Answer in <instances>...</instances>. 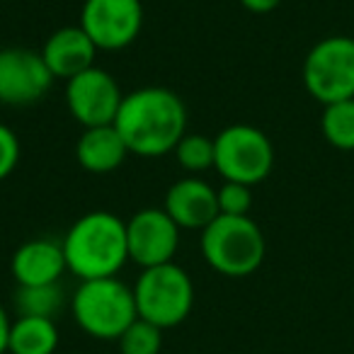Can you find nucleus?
<instances>
[{"mask_svg":"<svg viewBox=\"0 0 354 354\" xmlns=\"http://www.w3.org/2000/svg\"><path fill=\"white\" fill-rule=\"evenodd\" d=\"M59 347V328L54 318L17 315L10 325L8 352L10 354H54Z\"/></svg>","mask_w":354,"mask_h":354,"instance_id":"obj_16","label":"nucleus"},{"mask_svg":"<svg viewBox=\"0 0 354 354\" xmlns=\"http://www.w3.org/2000/svg\"><path fill=\"white\" fill-rule=\"evenodd\" d=\"M129 156V148L124 143L122 133L109 127H93L83 129L78 143H75V160L83 170L93 175H107L114 172Z\"/></svg>","mask_w":354,"mask_h":354,"instance_id":"obj_15","label":"nucleus"},{"mask_svg":"<svg viewBox=\"0 0 354 354\" xmlns=\"http://www.w3.org/2000/svg\"><path fill=\"white\" fill-rule=\"evenodd\" d=\"M320 131L337 151H354V97L323 107Z\"/></svg>","mask_w":354,"mask_h":354,"instance_id":"obj_18","label":"nucleus"},{"mask_svg":"<svg viewBox=\"0 0 354 354\" xmlns=\"http://www.w3.org/2000/svg\"><path fill=\"white\" fill-rule=\"evenodd\" d=\"M119 342V354H160L162 347V330L156 328L148 320L136 318L122 333Z\"/></svg>","mask_w":354,"mask_h":354,"instance_id":"obj_20","label":"nucleus"},{"mask_svg":"<svg viewBox=\"0 0 354 354\" xmlns=\"http://www.w3.org/2000/svg\"><path fill=\"white\" fill-rule=\"evenodd\" d=\"M124 93L112 73L100 66L66 80V107L83 129L109 127L122 107Z\"/></svg>","mask_w":354,"mask_h":354,"instance_id":"obj_9","label":"nucleus"},{"mask_svg":"<svg viewBox=\"0 0 354 354\" xmlns=\"http://www.w3.org/2000/svg\"><path fill=\"white\" fill-rule=\"evenodd\" d=\"M39 54L56 80H71L78 73H83V71L93 68L97 46L90 41L83 27L73 25L51 32Z\"/></svg>","mask_w":354,"mask_h":354,"instance_id":"obj_14","label":"nucleus"},{"mask_svg":"<svg viewBox=\"0 0 354 354\" xmlns=\"http://www.w3.org/2000/svg\"><path fill=\"white\" fill-rule=\"evenodd\" d=\"M10 315H8L6 306L0 304V354H6L8 352V337H10Z\"/></svg>","mask_w":354,"mask_h":354,"instance_id":"obj_24","label":"nucleus"},{"mask_svg":"<svg viewBox=\"0 0 354 354\" xmlns=\"http://www.w3.org/2000/svg\"><path fill=\"white\" fill-rule=\"evenodd\" d=\"M54 80L39 51L22 46L0 49V104L27 107L39 102L46 97Z\"/></svg>","mask_w":354,"mask_h":354,"instance_id":"obj_10","label":"nucleus"},{"mask_svg":"<svg viewBox=\"0 0 354 354\" xmlns=\"http://www.w3.org/2000/svg\"><path fill=\"white\" fill-rule=\"evenodd\" d=\"M304 85L320 104L354 97V39L333 35L310 46L304 59Z\"/></svg>","mask_w":354,"mask_h":354,"instance_id":"obj_7","label":"nucleus"},{"mask_svg":"<svg viewBox=\"0 0 354 354\" xmlns=\"http://www.w3.org/2000/svg\"><path fill=\"white\" fill-rule=\"evenodd\" d=\"M114 129L122 133L129 153L138 158H162L175 151L187 133V107L167 88H138L124 95Z\"/></svg>","mask_w":354,"mask_h":354,"instance_id":"obj_1","label":"nucleus"},{"mask_svg":"<svg viewBox=\"0 0 354 354\" xmlns=\"http://www.w3.org/2000/svg\"><path fill=\"white\" fill-rule=\"evenodd\" d=\"M12 304H15L17 315H27V318H56V313L64 308V289H61V284L17 286Z\"/></svg>","mask_w":354,"mask_h":354,"instance_id":"obj_17","label":"nucleus"},{"mask_svg":"<svg viewBox=\"0 0 354 354\" xmlns=\"http://www.w3.org/2000/svg\"><path fill=\"white\" fill-rule=\"evenodd\" d=\"M214 170L223 183H241L255 187L267 180L274 167V146L262 129L250 124H231L214 138Z\"/></svg>","mask_w":354,"mask_h":354,"instance_id":"obj_6","label":"nucleus"},{"mask_svg":"<svg viewBox=\"0 0 354 354\" xmlns=\"http://www.w3.org/2000/svg\"><path fill=\"white\" fill-rule=\"evenodd\" d=\"M66 267L80 281L117 277L129 262L127 221L112 212H88L75 218L64 241Z\"/></svg>","mask_w":354,"mask_h":354,"instance_id":"obj_2","label":"nucleus"},{"mask_svg":"<svg viewBox=\"0 0 354 354\" xmlns=\"http://www.w3.org/2000/svg\"><path fill=\"white\" fill-rule=\"evenodd\" d=\"M133 289L136 313L156 328H175L185 323L194 306L192 277L175 262L141 270Z\"/></svg>","mask_w":354,"mask_h":354,"instance_id":"obj_5","label":"nucleus"},{"mask_svg":"<svg viewBox=\"0 0 354 354\" xmlns=\"http://www.w3.org/2000/svg\"><path fill=\"white\" fill-rule=\"evenodd\" d=\"M10 272L17 286H44L59 284L66 267L64 245L51 238H35L27 241L12 252Z\"/></svg>","mask_w":354,"mask_h":354,"instance_id":"obj_13","label":"nucleus"},{"mask_svg":"<svg viewBox=\"0 0 354 354\" xmlns=\"http://www.w3.org/2000/svg\"><path fill=\"white\" fill-rule=\"evenodd\" d=\"M80 27L97 51L127 49L141 35V0H85L80 10Z\"/></svg>","mask_w":354,"mask_h":354,"instance_id":"obj_8","label":"nucleus"},{"mask_svg":"<svg viewBox=\"0 0 354 354\" xmlns=\"http://www.w3.org/2000/svg\"><path fill=\"white\" fill-rule=\"evenodd\" d=\"M20 138L12 131L8 124L0 122V183L8 180L12 172L17 170V162H20Z\"/></svg>","mask_w":354,"mask_h":354,"instance_id":"obj_22","label":"nucleus"},{"mask_svg":"<svg viewBox=\"0 0 354 354\" xmlns=\"http://www.w3.org/2000/svg\"><path fill=\"white\" fill-rule=\"evenodd\" d=\"M202 257L214 272L231 279L250 277L265 262L267 243L250 216L218 214L199 238Z\"/></svg>","mask_w":354,"mask_h":354,"instance_id":"obj_3","label":"nucleus"},{"mask_svg":"<svg viewBox=\"0 0 354 354\" xmlns=\"http://www.w3.org/2000/svg\"><path fill=\"white\" fill-rule=\"evenodd\" d=\"M175 160L183 170L192 172V175H199V172H207L214 167V158H216V151H214V138L204 136V133H185L180 138V143L175 146Z\"/></svg>","mask_w":354,"mask_h":354,"instance_id":"obj_19","label":"nucleus"},{"mask_svg":"<svg viewBox=\"0 0 354 354\" xmlns=\"http://www.w3.org/2000/svg\"><path fill=\"white\" fill-rule=\"evenodd\" d=\"M129 262L141 270L167 265L180 248V226L165 209H141L127 221Z\"/></svg>","mask_w":354,"mask_h":354,"instance_id":"obj_11","label":"nucleus"},{"mask_svg":"<svg viewBox=\"0 0 354 354\" xmlns=\"http://www.w3.org/2000/svg\"><path fill=\"white\" fill-rule=\"evenodd\" d=\"M241 6L250 12H257V15H265V12H272L274 8L281 6V0H241Z\"/></svg>","mask_w":354,"mask_h":354,"instance_id":"obj_23","label":"nucleus"},{"mask_svg":"<svg viewBox=\"0 0 354 354\" xmlns=\"http://www.w3.org/2000/svg\"><path fill=\"white\" fill-rule=\"evenodd\" d=\"M162 209L180 226V231L202 233L218 216L216 189L197 175L183 177L167 187Z\"/></svg>","mask_w":354,"mask_h":354,"instance_id":"obj_12","label":"nucleus"},{"mask_svg":"<svg viewBox=\"0 0 354 354\" xmlns=\"http://www.w3.org/2000/svg\"><path fill=\"white\" fill-rule=\"evenodd\" d=\"M71 310L85 335L104 342H117L124 330L138 318L133 289L119 277L80 281L71 299Z\"/></svg>","mask_w":354,"mask_h":354,"instance_id":"obj_4","label":"nucleus"},{"mask_svg":"<svg viewBox=\"0 0 354 354\" xmlns=\"http://www.w3.org/2000/svg\"><path fill=\"white\" fill-rule=\"evenodd\" d=\"M218 214L223 216H250L252 207V187L241 183H223L216 189Z\"/></svg>","mask_w":354,"mask_h":354,"instance_id":"obj_21","label":"nucleus"}]
</instances>
